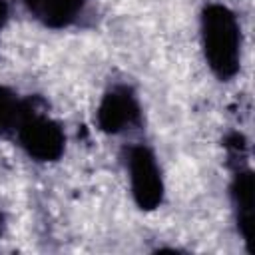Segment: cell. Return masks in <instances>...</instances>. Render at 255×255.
<instances>
[{
  "instance_id": "cell-1",
  "label": "cell",
  "mask_w": 255,
  "mask_h": 255,
  "mask_svg": "<svg viewBox=\"0 0 255 255\" xmlns=\"http://www.w3.org/2000/svg\"><path fill=\"white\" fill-rule=\"evenodd\" d=\"M237 28L233 20L219 10L217 14L207 16V28H205V40L209 58L215 66H221L223 70L235 62L237 56Z\"/></svg>"
}]
</instances>
